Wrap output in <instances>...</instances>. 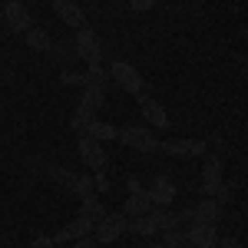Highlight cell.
<instances>
[{"label": "cell", "instance_id": "1", "mask_svg": "<svg viewBox=\"0 0 248 248\" xmlns=\"http://www.w3.org/2000/svg\"><path fill=\"white\" fill-rule=\"evenodd\" d=\"M202 192H205V199H215L218 205L232 202V186L222 179V155L218 153H212L202 166Z\"/></svg>", "mask_w": 248, "mask_h": 248}, {"label": "cell", "instance_id": "2", "mask_svg": "<svg viewBox=\"0 0 248 248\" xmlns=\"http://www.w3.org/2000/svg\"><path fill=\"white\" fill-rule=\"evenodd\" d=\"M106 79H109V73H106L99 63L90 66V70L83 73V86H79V106L99 113L103 103H106Z\"/></svg>", "mask_w": 248, "mask_h": 248}, {"label": "cell", "instance_id": "3", "mask_svg": "<svg viewBox=\"0 0 248 248\" xmlns=\"http://www.w3.org/2000/svg\"><path fill=\"white\" fill-rule=\"evenodd\" d=\"M116 139L123 146H129L133 153H162V139L149 126H126V129H119Z\"/></svg>", "mask_w": 248, "mask_h": 248}, {"label": "cell", "instance_id": "4", "mask_svg": "<svg viewBox=\"0 0 248 248\" xmlns=\"http://www.w3.org/2000/svg\"><path fill=\"white\" fill-rule=\"evenodd\" d=\"M126 229H129V215L119 209V212H106L99 222H96V232L93 238L99 242V248L103 245H113V242H119L123 235H126Z\"/></svg>", "mask_w": 248, "mask_h": 248}, {"label": "cell", "instance_id": "5", "mask_svg": "<svg viewBox=\"0 0 248 248\" xmlns=\"http://www.w3.org/2000/svg\"><path fill=\"white\" fill-rule=\"evenodd\" d=\"M109 79H113L119 90H126V93H133V96L146 93V79H142V73L136 70L133 63H126V60H113V63H109Z\"/></svg>", "mask_w": 248, "mask_h": 248}, {"label": "cell", "instance_id": "6", "mask_svg": "<svg viewBox=\"0 0 248 248\" xmlns=\"http://www.w3.org/2000/svg\"><path fill=\"white\" fill-rule=\"evenodd\" d=\"M73 53L79 60H86L90 66L103 63V40H99V33L90 30V27H79L77 37H73Z\"/></svg>", "mask_w": 248, "mask_h": 248}, {"label": "cell", "instance_id": "7", "mask_svg": "<svg viewBox=\"0 0 248 248\" xmlns=\"http://www.w3.org/2000/svg\"><path fill=\"white\" fill-rule=\"evenodd\" d=\"M77 149H79V159H83L93 172L106 169V159H109V155H106V146H103L99 139H93V136H79Z\"/></svg>", "mask_w": 248, "mask_h": 248}, {"label": "cell", "instance_id": "8", "mask_svg": "<svg viewBox=\"0 0 248 248\" xmlns=\"http://www.w3.org/2000/svg\"><path fill=\"white\" fill-rule=\"evenodd\" d=\"M139 99V109H142V119H146V126L149 129H169V113L162 109V103L159 99H153L149 93H142V96H136Z\"/></svg>", "mask_w": 248, "mask_h": 248}, {"label": "cell", "instance_id": "9", "mask_svg": "<svg viewBox=\"0 0 248 248\" xmlns=\"http://www.w3.org/2000/svg\"><path fill=\"white\" fill-rule=\"evenodd\" d=\"M149 199H153V205L155 209H169L172 202H175V195H179V189H175V182H172V175H155L153 179V186H149Z\"/></svg>", "mask_w": 248, "mask_h": 248}, {"label": "cell", "instance_id": "10", "mask_svg": "<svg viewBox=\"0 0 248 248\" xmlns=\"http://www.w3.org/2000/svg\"><path fill=\"white\" fill-rule=\"evenodd\" d=\"M205 149H209L205 139H166L162 142V153L175 159H192V155H202Z\"/></svg>", "mask_w": 248, "mask_h": 248}, {"label": "cell", "instance_id": "11", "mask_svg": "<svg viewBox=\"0 0 248 248\" xmlns=\"http://www.w3.org/2000/svg\"><path fill=\"white\" fill-rule=\"evenodd\" d=\"M96 232V222L93 218H86V215H77L70 225H63V229L53 235V242L63 245V242H77V238H86V235H93Z\"/></svg>", "mask_w": 248, "mask_h": 248}, {"label": "cell", "instance_id": "12", "mask_svg": "<svg viewBox=\"0 0 248 248\" xmlns=\"http://www.w3.org/2000/svg\"><path fill=\"white\" fill-rule=\"evenodd\" d=\"M186 238H189L195 248H215V245H218V225L189 222V225H186Z\"/></svg>", "mask_w": 248, "mask_h": 248}, {"label": "cell", "instance_id": "13", "mask_svg": "<svg viewBox=\"0 0 248 248\" xmlns=\"http://www.w3.org/2000/svg\"><path fill=\"white\" fill-rule=\"evenodd\" d=\"M3 20L14 33H27L30 30V10L20 0H3Z\"/></svg>", "mask_w": 248, "mask_h": 248}, {"label": "cell", "instance_id": "14", "mask_svg": "<svg viewBox=\"0 0 248 248\" xmlns=\"http://www.w3.org/2000/svg\"><path fill=\"white\" fill-rule=\"evenodd\" d=\"M222 205L215 202V199H202V202H195L189 209V222H205V225H218L222 222Z\"/></svg>", "mask_w": 248, "mask_h": 248}, {"label": "cell", "instance_id": "15", "mask_svg": "<svg viewBox=\"0 0 248 248\" xmlns=\"http://www.w3.org/2000/svg\"><path fill=\"white\" fill-rule=\"evenodd\" d=\"M53 10H57V17L63 20L66 27H73V30H79L83 20H86L83 7H79V0H53Z\"/></svg>", "mask_w": 248, "mask_h": 248}, {"label": "cell", "instance_id": "16", "mask_svg": "<svg viewBox=\"0 0 248 248\" xmlns=\"http://www.w3.org/2000/svg\"><path fill=\"white\" fill-rule=\"evenodd\" d=\"M153 199H149V192L139 189V192H129L126 195V202H123V212L129 215V218H139V215H146V212H153Z\"/></svg>", "mask_w": 248, "mask_h": 248}, {"label": "cell", "instance_id": "17", "mask_svg": "<svg viewBox=\"0 0 248 248\" xmlns=\"http://www.w3.org/2000/svg\"><path fill=\"white\" fill-rule=\"evenodd\" d=\"M79 136H93V139H99V142H103V139L109 142V139H116V136H119V129H116L113 123H106V119L93 116V123L86 126V133H79Z\"/></svg>", "mask_w": 248, "mask_h": 248}, {"label": "cell", "instance_id": "18", "mask_svg": "<svg viewBox=\"0 0 248 248\" xmlns=\"http://www.w3.org/2000/svg\"><path fill=\"white\" fill-rule=\"evenodd\" d=\"M27 46L37 50V53H50V50H53V40H50V33H46L43 27H30V30H27Z\"/></svg>", "mask_w": 248, "mask_h": 248}, {"label": "cell", "instance_id": "19", "mask_svg": "<svg viewBox=\"0 0 248 248\" xmlns=\"http://www.w3.org/2000/svg\"><path fill=\"white\" fill-rule=\"evenodd\" d=\"M79 215H86V218H93V222H99V218L106 215V205L96 199V192L86 195V199H79Z\"/></svg>", "mask_w": 248, "mask_h": 248}, {"label": "cell", "instance_id": "20", "mask_svg": "<svg viewBox=\"0 0 248 248\" xmlns=\"http://www.w3.org/2000/svg\"><path fill=\"white\" fill-rule=\"evenodd\" d=\"M93 109H86V106H77V109H73V116H70V126H73V129H77V136L79 133H86V126H90V123H93Z\"/></svg>", "mask_w": 248, "mask_h": 248}, {"label": "cell", "instance_id": "21", "mask_svg": "<svg viewBox=\"0 0 248 248\" xmlns=\"http://www.w3.org/2000/svg\"><path fill=\"white\" fill-rule=\"evenodd\" d=\"M93 192H96L93 179H90V175H79L77 186H73V195H77V199H86V195H93Z\"/></svg>", "mask_w": 248, "mask_h": 248}, {"label": "cell", "instance_id": "22", "mask_svg": "<svg viewBox=\"0 0 248 248\" xmlns=\"http://www.w3.org/2000/svg\"><path fill=\"white\" fill-rule=\"evenodd\" d=\"M155 3H159V0H129V10H133V14H149Z\"/></svg>", "mask_w": 248, "mask_h": 248}, {"label": "cell", "instance_id": "23", "mask_svg": "<svg viewBox=\"0 0 248 248\" xmlns=\"http://www.w3.org/2000/svg\"><path fill=\"white\" fill-rule=\"evenodd\" d=\"M93 186H96V192H109V179H106V169H99L93 175Z\"/></svg>", "mask_w": 248, "mask_h": 248}, {"label": "cell", "instance_id": "24", "mask_svg": "<svg viewBox=\"0 0 248 248\" xmlns=\"http://www.w3.org/2000/svg\"><path fill=\"white\" fill-rule=\"evenodd\" d=\"M70 248H99V242H96L93 235H86V238H77V242H70Z\"/></svg>", "mask_w": 248, "mask_h": 248}, {"label": "cell", "instance_id": "25", "mask_svg": "<svg viewBox=\"0 0 248 248\" xmlns=\"http://www.w3.org/2000/svg\"><path fill=\"white\" fill-rule=\"evenodd\" d=\"M30 248H57V242H53L50 235H37V238H33V245H30Z\"/></svg>", "mask_w": 248, "mask_h": 248}, {"label": "cell", "instance_id": "26", "mask_svg": "<svg viewBox=\"0 0 248 248\" xmlns=\"http://www.w3.org/2000/svg\"><path fill=\"white\" fill-rule=\"evenodd\" d=\"M63 83H70V86H83V73H63Z\"/></svg>", "mask_w": 248, "mask_h": 248}, {"label": "cell", "instance_id": "27", "mask_svg": "<svg viewBox=\"0 0 248 248\" xmlns=\"http://www.w3.org/2000/svg\"><path fill=\"white\" fill-rule=\"evenodd\" d=\"M218 245L222 248H242V242L238 238H218Z\"/></svg>", "mask_w": 248, "mask_h": 248}, {"label": "cell", "instance_id": "28", "mask_svg": "<svg viewBox=\"0 0 248 248\" xmlns=\"http://www.w3.org/2000/svg\"><path fill=\"white\" fill-rule=\"evenodd\" d=\"M139 248H169V245H166V242L159 238V242H146V245H139Z\"/></svg>", "mask_w": 248, "mask_h": 248}, {"label": "cell", "instance_id": "29", "mask_svg": "<svg viewBox=\"0 0 248 248\" xmlns=\"http://www.w3.org/2000/svg\"><path fill=\"white\" fill-rule=\"evenodd\" d=\"M7 79H10V70H7V66H0V83H7Z\"/></svg>", "mask_w": 248, "mask_h": 248}, {"label": "cell", "instance_id": "30", "mask_svg": "<svg viewBox=\"0 0 248 248\" xmlns=\"http://www.w3.org/2000/svg\"><path fill=\"white\" fill-rule=\"evenodd\" d=\"M175 248H195V245H192L189 238H186V242H179V245H175Z\"/></svg>", "mask_w": 248, "mask_h": 248}, {"label": "cell", "instance_id": "31", "mask_svg": "<svg viewBox=\"0 0 248 248\" xmlns=\"http://www.w3.org/2000/svg\"><path fill=\"white\" fill-rule=\"evenodd\" d=\"M242 66H245V77H248V57H245V60H242Z\"/></svg>", "mask_w": 248, "mask_h": 248}, {"label": "cell", "instance_id": "32", "mask_svg": "<svg viewBox=\"0 0 248 248\" xmlns=\"http://www.w3.org/2000/svg\"><path fill=\"white\" fill-rule=\"evenodd\" d=\"M0 20H3V0H0Z\"/></svg>", "mask_w": 248, "mask_h": 248}, {"label": "cell", "instance_id": "33", "mask_svg": "<svg viewBox=\"0 0 248 248\" xmlns=\"http://www.w3.org/2000/svg\"><path fill=\"white\" fill-rule=\"evenodd\" d=\"M10 248H17V245H10Z\"/></svg>", "mask_w": 248, "mask_h": 248}]
</instances>
